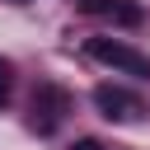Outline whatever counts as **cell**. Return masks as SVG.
I'll return each mask as SVG.
<instances>
[{
	"instance_id": "cell-1",
	"label": "cell",
	"mask_w": 150,
	"mask_h": 150,
	"mask_svg": "<svg viewBox=\"0 0 150 150\" xmlns=\"http://www.w3.org/2000/svg\"><path fill=\"white\" fill-rule=\"evenodd\" d=\"M66 112H70V94H66L61 84H52V80H38V89H33V112H28V127H33L38 136H52V131L66 122Z\"/></svg>"
},
{
	"instance_id": "cell-2",
	"label": "cell",
	"mask_w": 150,
	"mask_h": 150,
	"mask_svg": "<svg viewBox=\"0 0 150 150\" xmlns=\"http://www.w3.org/2000/svg\"><path fill=\"white\" fill-rule=\"evenodd\" d=\"M84 52H89L94 61H103V66L122 70V75L150 80V56H141L136 47H127V42H117V38H89V42H84Z\"/></svg>"
},
{
	"instance_id": "cell-3",
	"label": "cell",
	"mask_w": 150,
	"mask_h": 150,
	"mask_svg": "<svg viewBox=\"0 0 150 150\" xmlns=\"http://www.w3.org/2000/svg\"><path fill=\"white\" fill-rule=\"evenodd\" d=\"M94 103H98V112L108 122H136L141 117V98L131 89H122V84H98L94 89Z\"/></svg>"
},
{
	"instance_id": "cell-4",
	"label": "cell",
	"mask_w": 150,
	"mask_h": 150,
	"mask_svg": "<svg viewBox=\"0 0 150 150\" xmlns=\"http://www.w3.org/2000/svg\"><path fill=\"white\" fill-rule=\"evenodd\" d=\"M80 14L108 19V23H117V28H136V23L145 19V9H141L136 0H80Z\"/></svg>"
},
{
	"instance_id": "cell-5",
	"label": "cell",
	"mask_w": 150,
	"mask_h": 150,
	"mask_svg": "<svg viewBox=\"0 0 150 150\" xmlns=\"http://www.w3.org/2000/svg\"><path fill=\"white\" fill-rule=\"evenodd\" d=\"M9 94H14V66L0 56V108L9 103Z\"/></svg>"
},
{
	"instance_id": "cell-6",
	"label": "cell",
	"mask_w": 150,
	"mask_h": 150,
	"mask_svg": "<svg viewBox=\"0 0 150 150\" xmlns=\"http://www.w3.org/2000/svg\"><path fill=\"white\" fill-rule=\"evenodd\" d=\"M70 150H108V145H103V141H94V136H84V141H75Z\"/></svg>"
}]
</instances>
